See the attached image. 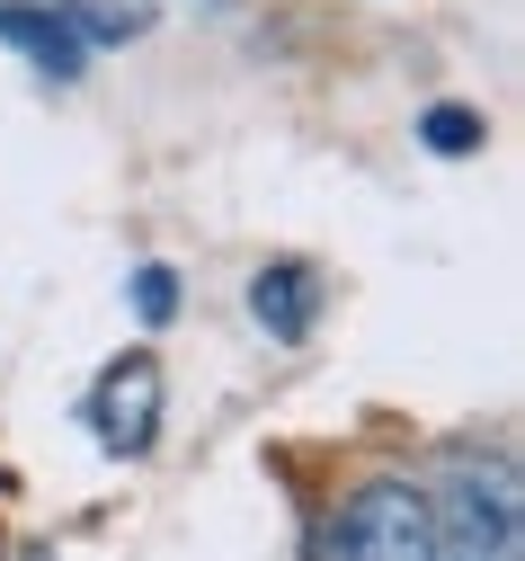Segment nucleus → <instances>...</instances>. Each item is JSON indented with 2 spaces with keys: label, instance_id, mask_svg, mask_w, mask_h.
<instances>
[{
  "label": "nucleus",
  "instance_id": "obj_8",
  "mask_svg": "<svg viewBox=\"0 0 525 561\" xmlns=\"http://www.w3.org/2000/svg\"><path fill=\"white\" fill-rule=\"evenodd\" d=\"M427 561H499V552H464V543H436Z\"/></svg>",
  "mask_w": 525,
  "mask_h": 561
},
{
  "label": "nucleus",
  "instance_id": "obj_1",
  "mask_svg": "<svg viewBox=\"0 0 525 561\" xmlns=\"http://www.w3.org/2000/svg\"><path fill=\"white\" fill-rule=\"evenodd\" d=\"M427 508H436V543L516 561V463L507 455H455L445 481L427 490Z\"/></svg>",
  "mask_w": 525,
  "mask_h": 561
},
{
  "label": "nucleus",
  "instance_id": "obj_5",
  "mask_svg": "<svg viewBox=\"0 0 525 561\" xmlns=\"http://www.w3.org/2000/svg\"><path fill=\"white\" fill-rule=\"evenodd\" d=\"M0 45H19L45 81H71V72H81V54H90L81 36L62 27V10H36V0H0Z\"/></svg>",
  "mask_w": 525,
  "mask_h": 561
},
{
  "label": "nucleus",
  "instance_id": "obj_7",
  "mask_svg": "<svg viewBox=\"0 0 525 561\" xmlns=\"http://www.w3.org/2000/svg\"><path fill=\"white\" fill-rule=\"evenodd\" d=\"M125 295H134V312H142V321H170V312H179V276L152 259V267H134V286H125Z\"/></svg>",
  "mask_w": 525,
  "mask_h": 561
},
{
  "label": "nucleus",
  "instance_id": "obj_2",
  "mask_svg": "<svg viewBox=\"0 0 525 561\" xmlns=\"http://www.w3.org/2000/svg\"><path fill=\"white\" fill-rule=\"evenodd\" d=\"M330 561H427L436 552V508L419 481H365L339 508V526L321 535Z\"/></svg>",
  "mask_w": 525,
  "mask_h": 561
},
{
  "label": "nucleus",
  "instance_id": "obj_3",
  "mask_svg": "<svg viewBox=\"0 0 525 561\" xmlns=\"http://www.w3.org/2000/svg\"><path fill=\"white\" fill-rule=\"evenodd\" d=\"M90 428L107 455H142L161 437V357H142V347H125V357L99 375L90 392Z\"/></svg>",
  "mask_w": 525,
  "mask_h": 561
},
{
  "label": "nucleus",
  "instance_id": "obj_9",
  "mask_svg": "<svg viewBox=\"0 0 525 561\" xmlns=\"http://www.w3.org/2000/svg\"><path fill=\"white\" fill-rule=\"evenodd\" d=\"M19 561H54V552H45V543H27V552H19Z\"/></svg>",
  "mask_w": 525,
  "mask_h": 561
},
{
  "label": "nucleus",
  "instance_id": "obj_6",
  "mask_svg": "<svg viewBox=\"0 0 525 561\" xmlns=\"http://www.w3.org/2000/svg\"><path fill=\"white\" fill-rule=\"evenodd\" d=\"M419 134H427V152H445V161L481 152V116H472V107H427V116H419Z\"/></svg>",
  "mask_w": 525,
  "mask_h": 561
},
{
  "label": "nucleus",
  "instance_id": "obj_4",
  "mask_svg": "<svg viewBox=\"0 0 525 561\" xmlns=\"http://www.w3.org/2000/svg\"><path fill=\"white\" fill-rule=\"evenodd\" d=\"M321 276L304 267V259H276V267H259L250 276V321L267 330V339H304L312 321H321Z\"/></svg>",
  "mask_w": 525,
  "mask_h": 561
}]
</instances>
